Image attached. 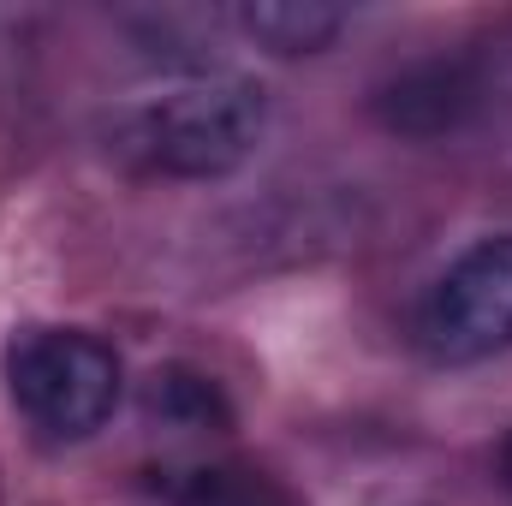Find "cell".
Returning a JSON list of instances; mask_svg holds the SVG:
<instances>
[{
    "mask_svg": "<svg viewBox=\"0 0 512 506\" xmlns=\"http://www.w3.org/2000/svg\"><path fill=\"white\" fill-rule=\"evenodd\" d=\"M268 126V96L251 78L203 72L143 102L126 120V149L167 179H221L245 167Z\"/></svg>",
    "mask_w": 512,
    "mask_h": 506,
    "instance_id": "obj_1",
    "label": "cell"
},
{
    "mask_svg": "<svg viewBox=\"0 0 512 506\" xmlns=\"http://www.w3.org/2000/svg\"><path fill=\"white\" fill-rule=\"evenodd\" d=\"M6 387L42 435L84 441L114 417L126 376L114 346L84 328H24L6 346Z\"/></svg>",
    "mask_w": 512,
    "mask_h": 506,
    "instance_id": "obj_2",
    "label": "cell"
},
{
    "mask_svg": "<svg viewBox=\"0 0 512 506\" xmlns=\"http://www.w3.org/2000/svg\"><path fill=\"white\" fill-rule=\"evenodd\" d=\"M417 346L435 364H483L512 346V233L477 239L417 304Z\"/></svg>",
    "mask_w": 512,
    "mask_h": 506,
    "instance_id": "obj_3",
    "label": "cell"
},
{
    "mask_svg": "<svg viewBox=\"0 0 512 506\" xmlns=\"http://www.w3.org/2000/svg\"><path fill=\"white\" fill-rule=\"evenodd\" d=\"M471 102H477V84H471L465 66L423 60V66L399 72L376 96V114H382V126L405 131V137H441V131H453L471 114Z\"/></svg>",
    "mask_w": 512,
    "mask_h": 506,
    "instance_id": "obj_4",
    "label": "cell"
},
{
    "mask_svg": "<svg viewBox=\"0 0 512 506\" xmlns=\"http://www.w3.org/2000/svg\"><path fill=\"white\" fill-rule=\"evenodd\" d=\"M239 30L256 48L298 60V54H322L346 30V12L328 0H251V6H239Z\"/></svg>",
    "mask_w": 512,
    "mask_h": 506,
    "instance_id": "obj_5",
    "label": "cell"
},
{
    "mask_svg": "<svg viewBox=\"0 0 512 506\" xmlns=\"http://www.w3.org/2000/svg\"><path fill=\"white\" fill-rule=\"evenodd\" d=\"M143 411H149V423L185 429V435H203V429H227V423H233L221 387H215L209 376H197V370H185V364H167V370L149 376V387H143Z\"/></svg>",
    "mask_w": 512,
    "mask_h": 506,
    "instance_id": "obj_6",
    "label": "cell"
},
{
    "mask_svg": "<svg viewBox=\"0 0 512 506\" xmlns=\"http://www.w3.org/2000/svg\"><path fill=\"white\" fill-rule=\"evenodd\" d=\"M173 506H286V495L256 471L215 465V471H185L173 489Z\"/></svg>",
    "mask_w": 512,
    "mask_h": 506,
    "instance_id": "obj_7",
    "label": "cell"
},
{
    "mask_svg": "<svg viewBox=\"0 0 512 506\" xmlns=\"http://www.w3.org/2000/svg\"><path fill=\"white\" fill-rule=\"evenodd\" d=\"M501 483H507V489H512V441H507V447H501Z\"/></svg>",
    "mask_w": 512,
    "mask_h": 506,
    "instance_id": "obj_8",
    "label": "cell"
}]
</instances>
